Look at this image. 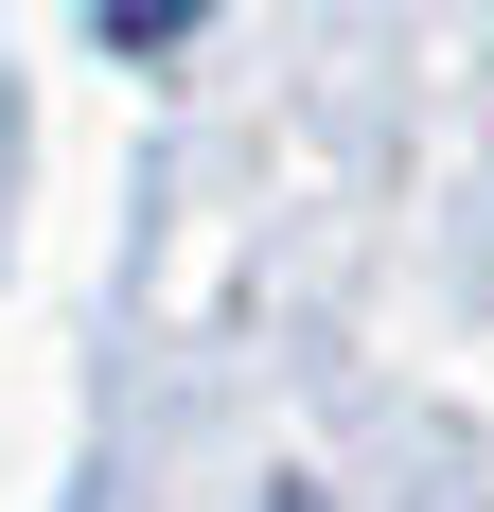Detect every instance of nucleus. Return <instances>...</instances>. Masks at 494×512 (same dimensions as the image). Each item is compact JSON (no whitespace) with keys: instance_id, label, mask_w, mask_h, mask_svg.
I'll return each instance as SVG.
<instances>
[{"instance_id":"1","label":"nucleus","mask_w":494,"mask_h":512,"mask_svg":"<svg viewBox=\"0 0 494 512\" xmlns=\"http://www.w3.org/2000/svg\"><path fill=\"white\" fill-rule=\"evenodd\" d=\"M195 18H212V0H106V36H124V53H159V36H195Z\"/></svg>"}]
</instances>
